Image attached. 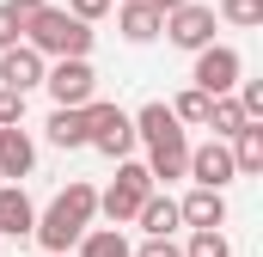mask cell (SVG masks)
<instances>
[{
	"instance_id": "6da1fadb",
	"label": "cell",
	"mask_w": 263,
	"mask_h": 257,
	"mask_svg": "<svg viewBox=\"0 0 263 257\" xmlns=\"http://www.w3.org/2000/svg\"><path fill=\"white\" fill-rule=\"evenodd\" d=\"M92 214H98V190H92V184H67V190L37 214V227H31V233L43 239V251H67V245L92 227Z\"/></svg>"
},
{
	"instance_id": "7a4b0ae2",
	"label": "cell",
	"mask_w": 263,
	"mask_h": 257,
	"mask_svg": "<svg viewBox=\"0 0 263 257\" xmlns=\"http://www.w3.org/2000/svg\"><path fill=\"white\" fill-rule=\"evenodd\" d=\"M25 43L37 49V56H92V25L86 19H73L67 6H37V19L25 25Z\"/></svg>"
},
{
	"instance_id": "3957f363",
	"label": "cell",
	"mask_w": 263,
	"mask_h": 257,
	"mask_svg": "<svg viewBox=\"0 0 263 257\" xmlns=\"http://www.w3.org/2000/svg\"><path fill=\"white\" fill-rule=\"evenodd\" d=\"M86 147H98L104 159H129L135 153V117L123 104H104V98H86Z\"/></svg>"
},
{
	"instance_id": "277c9868",
	"label": "cell",
	"mask_w": 263,
	"mask_h": 257,
	"mask_svg": "<svg viewBox=\"0 0 263 257\" xmlns=\"http://www.w3.org/2000/svg\"><path fill=\"white\" fill-rule=\"evenodd\" d=\"M147 190H153V172L135 166V159H117V184L98 190V214H104L110 227H123V221H135V208L147 202Z\"/></svg>"
},
{
	"instance_id": "5b68a950",
	"label": "cell",
	"mask_w": 263,
	"mask_h": 257,
	"mask_svg": "<svg viewBox=\"0 0 263 257\" xmlns=\"http://www.w3.org/2000/svg\"><path fill=\"white\" fill-rule=\"evenodd\" d=\"M239 74H245V62H239V49H227V43H202L196 49V80L208 98H220V92H233L239 86Z\"/></svg>"
},
{
	"instance_id": "8992f818",
	"label": "cell",
	"mask_w": 263,
	"mask_h": 257,
	"mask_svg": "<svg viewBox=\"0 0 263 257\" xmlns=\"http://www.w3.org/2000/svg\"><path fill=\"white\" fill-rule=\"evenodd\" d=\"M43 86H49L55 104H86V98L98 92V74H92L86 56H62L55 67H43Z\"/></svg>"
},
{
	"instance_id": "52a82bcc",
	"label": "cell",
	"mask_w": 263,
	"mask_h": 257,
	"mask_svg": "<svg viewBox=\"0 0 263 257\" xmlns=\"http://www.w3.org/2000/svg\"><path fill=\"white\" fill-rule=\"evenodd\" d=\"M165 37H172L178 49H202V43H214V6H202V0L172 6V12H165Z\"/></svg>"
},
{
	"instance_id": "ba28073f",
	"label": "cell",
	"mask_w": 263,
	"mask_h": 257,
	"mask_svg": "<svg viewBox=\"0 0 263 257\" xmlns=\"http://www.w3.org/2000/svg\"><path fill=\"white\" fill-rule=\"evenodd\" d=\"M184 178H196L202 190H220V184H233L239 178V166H233V147L214 135L208 147H190V166H184Z\"/></svg>"
},
{
	"instance_id": "9c48e42d",
	"label": "cell",
	"mask_w": 263,
	"mask_h": 257,
	"mask_svg": "<svg viewBox=\"0 0 263 257\" xmlns=\"http://www.w3.org/2000/svg\"><path fill=\"white\" fill-rule=\"evenodd\" d=\"M43 67H49V56H37V49L18 37V43H6V49H0V86L31 92V86H43Z\"/></svg>"
},
{
	"instance_id": "30bf717a",
	"label": "cell",
	"mask_w": 263,
	"mask_h": 257,
	"mask_svg": "<svg viewBox=\"0 0 263 257\" xmlns=\"http://www.w3.org/2000/svg\"><path fill=\"white\" fill-rule=\"evenodd\" d=\"M31 166H37V141H31L18 123H6L0 128V178L18 184V178H31Z\"/></svg>"
},
{
	"instance_id": "8fae6325",
	"label": "cell",
	"mask_w": 263,
	"mask_h": 257,
	"mask_svg": "<svg viewBox=\"0 0 263 257\" xmlns=\"http://www.w3.org/2000/svg\"><path fill=\"white\" fill-rule=\"evenodd\" d=\"M31 227H37V202L18 184H0V239H25Z\"/></svg>"
},
{
	"instance_id": "7c38bea8",
	"label": "cell",
	"mask_w": 263,
	"mask_h": 257,
	"mask_svg": "<svg viewBox=\"0 0 263 257\" xmlns=\"http://www.w3.org/2000/svg\"><path fill=\"white\" fill-rule=\"evenodd\" d=\"M178 221H184V227H227V196L196 184V190L178 202Z\"/></svg>"
},
{
	"instance_id": "4fadbf2b",
	"label": "cell",
	"mask_w": 263,
	"mask_h": 257,
	"mask_svg": "<svg viewBox=\"0 0 263 257\" xmlns=\"http://www.w3.org/2000/svg\"><path fill=\"white\" fill-rule=\"evenodd\" d=\"M159 31H165V12L153 0H123V37L129 43H153Z\"/></svg>"
},
{
	"instance_id": "5bb4252c",
	"label": "cell",
	"mask_w": 263,
	"mask_h": 257,
	"mask_svg": "<svg viewBox=\"0 0 263 257\" xmlns=\"http://www.w3.org/2000/svg\"><path fill=\"white\" fill-rule=\"evenodd\" d=\"M184 123L172 117V104H147L141 117H135V141H147V147H159V141H178Z\"/></svg>"
},
{
	"instance_id": "9a60e30c",
	"label": "cell",
	"mask_w": 263,
	"mask_h": 257,
	"mask_svg": "<svg viewBox=\"0 0 263 257\" xmlns=\"http://www.w3.org/2000/svg\"><path fill=\"white\" fill-rule=\"evenodd\" d=\"M184 166H190V141L178 135V141H159V147H147V172H153V184L165 178H184Z\"/></svg>"
},
{
	"instance_id": "2e32d148",
	"label": "cell",
	"mask_w": 263,
	"mask_h": 257,
	"mask_svg": "<svg viewBox=\"0 0 263 257\" xmlns=\"http://www.w3.org/2000/svg\"><path fill=\"white\" fill-rule=\"evenodd\" d=\"M135 221H141L153 239H172V227H184V221H178V202H172V196H159V190H147V202L135 208Z\"/></svg>"
},
{
	"instance_id": "e0dca14e",
	"label": "cell",
	"mask_w": 263,
	"mask_h": 257,
	"mask_svg": "<svg viewBox=\"0 0 263 257\" xmlns=\"http://www.w3.org/2000/svg\"><path fill=\"white\" fill-rule=\"evenodd\" d=\"M73 245H80V257H129V239H123V227H86Z\"/></svg>"
},
{
	"instance_id": "ac0fdd59",
	"label": "cell",
	"mask_w": 263,
	"mask_h": 257,
	"mask_svg": "<svg viewBox=\"0 0 263 257\" xmlns=\"http://www.w3.org/2000/svg\"><path fill=\"white\" fill-rule=\"evenodd\" d=\"M233 166L239 172H263V123H239L233 128Z\"/></svg>"
},
{
	"instance_id": "d6986e66",
	"label": "cell",
	"mask_w": 263,
	"mask_h": 257,
	"mask_svg": "<svg viewBox=\"0 0 263 257\" xmlns=\"http://www.w3.org/2000/svg\"><path fill=\"white\" fill-rule=\"evenodd\" d=\"M49 141H55V147H86V111H80V104H55Z\"/></svg>"
},
{
	"instance_id": "ffe728a7",
	"label": "cell",
	"mask_w": 263,
	"mask_h": 257,
	"mask_svg": "<svg viewBox=\"0 0 263 257\" xmlns=\"http://www.w3.org/2000/svg\"><path fill=\"white\" fill-rule=\"evenodd\" d=\"M239 123H251V117L239 111V98H233V92H220V98H208V128H214L220 141H227V135H233Z\"/></svg>"
},
{
	"instance_id": "44dd1931",
	"label": "cell",
	"mask_w": 263,
	"mask_h": 257,
	"mask_svg": "<svg viewBox=\"0 0 263 257\" xmlns=\"http://www.w3.org/2000/svg\"><path fill=\"white\" fill-rule=\"evenodd\" d=\"M184 257H233V245H227V233H220V227H196V233H190V245H184Z\"/></svg>"
},
{
	"instance_id": "7402d4cb",
	"label": "cell",
	"mask_w": 263,
	"mask_h": 257,
	"mask_svg": "<svg viewBox=\"0 0 263 257\" xmlns=\"http://www.w3.org/2000/svg\"><path fill=\"white\" fill-rule=\"evenodd\" d=\"M214 19H227V25H263V0H220Z\"/></svg>"
},
{
	"instance_id": "603a6c76",
	"label": "cell",
	"mask_w": 263,
	"mask_h": 257,
	"mask_svg": "<svg viewBox=\"0 0 263 257\" xmlns=\"http://www.w3.org/2000/svg\"><path fill=\"white\" fill-rule=\"evenodd\" d=\"M172 117H178V123H208V92H202V86H190V92H178Z\"/></svg>"
},
{
	"instance_id": "cb8c5ba5",
	"label": "cell",
	"mask_w": 263,
	"mask_h": 257,
	"mask_svg": "<svg viewBox=\"0 0 263 257\" xmlns=\"http://www.w3.org/2000/svg\"><path fill=\"white\" fill-rule=\"evenodd\" d=\"M18 37H25V19H18V6H12V0H0V49H6V43H18Z\"/></svg>"
},
{
	"instance_id": "d4e9b609",
	"label": "cell",
	"mask_w": 263,
	"mask_h": 257,
	"mask_svg": "<svg viewBox=\"0 0 263 257\" xmlns=\"http://www.w3.org/2000/svg\"><path fill=\"white\" fill-rule=\"evenodd\" d=\"M6 123H25V92L18 86H0V128Z\"/></svg>"
},
{
	"instance_id": "484cf974",
	"label": "cell",
	"mask_w": 263,
	"mask_h": 257,
	"mask_svg": "<svg viewBox=\"0 0 263 257\" xmlns=\"http://www.w3.org/2000/svg\"><path fill=\"white\" fill-rule=\"evenodd\" d=\"M110 6H117V0H67V12H73V19H86V25H98Z\"/></svg>"
},
{
	"instance_id": "4316f807",
	"label": "cell",
	"mask_w": 263,
	"mask_h": 257,
	"mask_svg": "<svg viewBox=\"0 0 263 257\" xmlns=\"http://www.w3.org/2000/svg\"><path fill=\"white\" fill-rule=\"evenodd\" d=\"M129 257H184V251H178L172 239H153V233H147V245H141V251H129Z\"/></svg>"
},
{
	"instance_id": "83f0119b",
	"label": "cell",
	"mask_w": 263,
	"mask_h": 257,
	"mask_svg": "<svg viewBox=\"0 0 263 257\" xmlns=\"http://www.w3.org/2000/svg\"><path fill=\"white\" fill-rule=\"evenodd\" d=\"M153 6H159V12H172V6H184V0H153Z\"/></svg>"
},
{
	"instance_id": "f1b7e54d",
	"label": "cell",
	"mask_w": 263,
	"mask_h": 257,
	"mask_svg": "<svg viewBox=\"0 0 263 257\" xmlns=\"http://www.w3.org/2000/svg\"><path fill=\"white\" fill-rule=\"evenodd\" d=\"M49 257H62V251H49Z\"/></svg>"
}]
</instances>
